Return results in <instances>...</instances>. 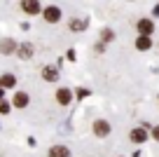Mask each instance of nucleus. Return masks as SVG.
Returning a JSON list of instances; mask_svg holds the SVG:
<instances>
[{
    "mask_svg": "<svg viewBox=\"0 0 159 157\" xmlns=\"http://www.w3.org/2000/svg\"><path fill=\"white\" fill-rule=\"evenodd\" d=\"M7 113H10V103L0 101V115H7Z\"/></svg>",
    "mask_w": 159,
    "mask_h": 157,
    "instance_id": "dca6fc26",
    "label": "nucleus"
},
{
    "mask_svg": "<svg viewBox=\"0 0 159 157\" xmlns=\"http://www.w3.org/2000/svg\"><path fill=\"white\" fill-rule=\"evenodd\" d=\"M42 78H45L47 82H56V80H59V70L52 68V66H47V68L42 70Z\"/></svg>",
    "mask_w": 159,
    "mask_h": 157,
    "instance_id": "0eeeda50",
    "label": "nucleus"
},
{
    "mask_svg": "<svg viewBox=\"0 0 159 157\" xmlns=\"http://www.w3.org/2000/svg\"><path fill=\"white\" fill-rule=\"evenodd\" d=\"M14 49H16L14 40H2V45H0V52H2V54H12Z\"/></svg>",
    "mask_w": 159,
    "mask_h": 157,
    "instance_id": "9b49d317",
    "label": "nucleus"
},
{
    "mask_svg": "<svg viewBox=\"0 0 159 157\" xmlns=\"http://www.w3.org/2000/svg\"><path fill=\"white\" fill-rule=\"evenodd\" d=\"M21 10L28 12V14H38L40 12V2L38 0H21Z\"/></svg>",
    "mask_w": 159,
    "mask_h": 157,
    "instance_id": "7ed1b4c3",
    "label": "nucleus"
},
{
    "mask_svg": "<svg viewBox=\"0 0 159 157\" xmlns=\"http://www.w3.org/2000/svg\"><path fill=\"white\" fill-rule=\"evenodd\" d=\"M16 106V108H24V106H28V94H24V92H19L14 96V101H12Z\"/></svg>",
    "mask_w": 159,
    "mask_h": 157,
    "instance_id": "f8f14e48",
    "label": "nucleus"
},
{
    "mask_svg": "<svg viewBox=\"0 0 159 157\" xmlns=\"http://www.w3.org/2000/svg\"><path fill=\"white\" fill-rule=\"evenodd\" d=\"M131 141H136V143L148 141V131H145V129H134V131H131Z\"/></svg>",
    "mask_w": 159,
    "mask_h": 157,
    "instance_id": "9d476101",
    "label": "nucleus"
},
{
    "mask_svg": "<svg viewBox=\"0 0 159 157\" xmlns=\"http://www.w3.org/2000/svg\"><path fill=\"white\" fill-rule=\"evenodd\" d=\"M101 38H103V42H110V40L115 38V33H112V31H110V28H105L103 33H101Z\"/></svg>",
    "mask_w": 159,
    "mask_h": 157,
    "instance_id": "4468645a",
    "label": "nucleus"
},
{
    "mask_svg": "<svg viewBox=\"0 0 159 157\" xmlns=\"http://www.w3.org/2000/svg\"><path fill=\"white\" fill-rule=\"evenodd\" d=\"M49 157H70V150L66 145H54L49 150Z\"/></svg>",
    "mask_w": 159,
    "mask_h": 157,
    "instance_id": "423d86ee",
    "label": "nucleus"
},
{
    "mask_svg": "<svg viewBox=\"0 0 159 157\" xmlns=\"http://www.w3.org/2000/svg\"><path fill=\"white\" fill-rule=\"evenodd\" d=\"M94 134L96 136H108L110 134V124L105 122V120H96L94 122Z\"/></svg>",
    "mask_w": 159,
    "mask_h": 157,
    "instance_id": "f03ea898",
    "label": "nucleus"
},
{
    "mask_svg": "<svg viewBox=\"0 0 159 157\" xmlns=\"http://www.w3.org/2000/svg\"><path fill=\"white\" fill-rule=\"evenodd\" d=\"M16 56H19V59H30V56H33V45L30 42L19 45V47H16Z\"/></svg>",
    "mask_w": 159,
    "mask_h": 157,
    "instance_id": "20e7f679",
    "label": "nucleus"
},
{
    "mask_svg": "<svg viewBox=\"0 0 159 157\" xmlns=\"http://www.w3.org/2000/svg\"><path fill=\"white\" fill-rule=\"evenodd\" d=\"M152 31H154V21H150V19L138 21V33L140 35H152Z\"/></svg>",
    "mask_w": 159,
    "mask_h": 157,
    "instance_id": "39448f33",
    "label": "nucleus"
},
{
    "mask_svg": "<svg viewBox=\"0 0 159 157\" xmlns=\"http://www.w3.org/2000/svg\"><path fill=\"white\" fill-rule=\"evenodd\" d=\"M152 138H157V141H159V127H154V129H152Z\"/></svg>",
    "mask_w": 159,
    "mask_h": 157,
    "instance_id": "f3484780",
    "label": "nucleus"
},
{
    "mask_svg": "<svg viewBox=\"0 0 159 157\" xmlns=\"http://www.w3.org/2000/svg\"><path fill=\"white\" fill-rule=\"evenodd\" d=\"M0 101H2V89H0Z\"/></svg>",
    "mask_w": 159,
    "mask_h": 157,
    "instance_id": "a211bd4d",
    "label": "nucleus"
},
{
    "mask_svg": "<svg viewBox=\"0 0 159 157\" xmlns=\"http://www.w3.org/2000/svg\"><path fill=\"white\" fill-rule=\"evenodd\" d=\"M70 28H73V31H82V28H87V24H84V21H77V19H75L73 24H70Z\"/></svg>",
    "mask_w": 159,
    "mask_h": 157,
    "instance_id": "2eb2a0df",
    "label": "nucleus"
},
{
    "mask_svg": "<svg viewBox=\"0 0 159 157\" xmlns=\"http://www.w3.org/2000/svg\"><path fill=\"white\" fill-rule=\"evenodd\" d=\"M14 75H2V80H0V87H14Z\"/></svg>",
    "mask_w": 159,
    "mask_h": 157,
    "instance_id": "ddd939ff",
    "label": "nucleus"
},
{
    "mask_svg": "<svg viewBox=\"0 0 159 157\" xmlns=\"http://www.w3.org/2000/svg\"><path fill=\"white\" fill-rule=\"evenodd\" d=\"M70 98H73V94H70L68 89H59V92H56V101H59L61 106H68Z\"/></svg>",
    "mask_w": 159,
    "mask_h": 157,
    "instance_id": "6e6552de",
    "label": "nucleus"
},
{
    "mask_svg": "<svg viewBox=\"0 0 159 157\" xmlns=\"http://www.w3.org/2000/svg\"><path fill=\"white\" fill-rule=\"evenodd\" d=\"M136 47L140 49V52H145V49L152 47V40H150V35H140L138 40H136Z\"/></svg>",
    "mask_w": 159,
    "mask_h": 157,
    "instance_id": "1a4fd4ad",
    "label": "nucleus"
},
{
    "mask_svg": "<svg viewBox=\"0 0 159 157\" xmlns=\"http://www.w3.org/2000/svg\"><path fill=\"white\" fill-rule=\"evenodd\" d=\"M42 17H45L47 24H56V21L61 19V10L59 7H47V10L42 12Z\"/></svg>",
    "mask_w": 159,
    "mask_h": 157,
    "instance_id": "f257e3e1",
    "label": "nucleus"
}]
</instances>
